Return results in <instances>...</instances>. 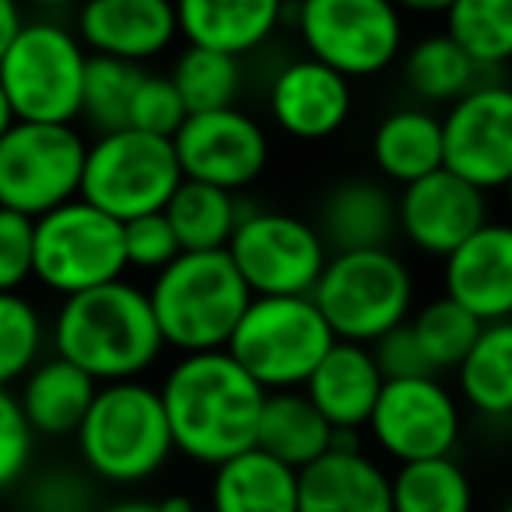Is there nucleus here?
Masks as SVG:
<instances>
[{
	"instance_id": "nucleus-1",
	"label": "nucleus",
	"mask_w": 512,
	"mask_h": 512,
	"mask_svg": "<svg viewBox=\"0 0 512 512\" xmlns=\"http://www.w3.org/2000/svg\"><path fill=\"white\" fill-rule=\"evenodd\" d=\"M158 397L169 421L172 446L186 460L221 467L256 449V428L267 393L228 351L179 355L165 372Z\"/></svg>"
},
{
	"instance_id": "nucleus-2",
	"label": "nucleus",
	"mask_w": 512,
	"mask_h": 512,
	"mask_svg": "<svg viewBox=\"0 0 512 512\" xmlns=\"http://www.w3.org/2000/svg\"><path fill=\"white\" fill-rule=\"evenodd\" d=\"M50 348L99 386H113L141 379L162 358L165 341L148 288L123 278L60 302L50 323Z\"/></svg>"
},
{
	"instance_id": "nucleus-3",
	"label": "nucleus",
	"mask_w": 512,
	"mask_h": 512,
	"mask_svg": "<svg viewBox=\"0 0 512 512\" xmlns=\"http://www.w3.org/2000/svg\"><path fill=\"white\" fill-rule=\"evenodd\" d=\"M148 302L165 348L179 355L225 351L249 309L246 281L228 253H179L148 285Z\"/></svg>"
},
{
	"instance_id": "nucleus-4",
	"label": "nucleus",
	"mask_w": 512,
	"mask_h": 512,
	"mask_svg": "<svg viewBox=\"0 0 512 512\" xmlns=\"http://www.w3.org/2000/svg\"><path fill=\"white\" fill-rule=\"evenodd\" d=\"M74 439L81 467L99 484L116 488L151 481L176 453L158 386L144 379L99 386Z\"/></svg>"
},
{
	"instance_id": "nucleus-5",
	"label": "nucleus",
	"mask_w": 512,
	"mask_h": 512,
	"mask_svg": "<svg viewBox=\"0 0 512 512\" xmlns=\"http://www.w3.org/2000/svg\"><path fill=\"white\" fill-rule=\"evenodd\" d=\"M88 50L60 18L32 15L0 57V88L15 120L78 123Z\"/></svg>"
},
{
	"instance_id": "nucleus-6",
	"label": "nucleus",
	"mask_w": 512,
	"mask_h": 512,
	"mask_svg": "<svg viewBox=\"0 0 512 512\" xmlns=\"http://www.w3.org/2000/svg\"><path fill=\"white\" fill-rule=\"evenodd\" d=\"M313 302L337 341L372 348L414 316V274L397 249L337 253L323 267Z\"/></svg>"
},
{
	"instance_id": "nucleus-7",
	"label": "nucleus",
	"mask_w": 512,
	"mask_h": 512,
	"mask_svg": "<svg viewBox=\"0 0 512 512\" xmlns=\"http://www.w3.org/2000/svg\"><path fill=\"white\" fill-rule=\"evenodd\" d=\"M334 344L313 299H253L225 351L264 393H288L306 390Z\"/></svg>"
},
{
	"instance_id": "nucleus-8",
	"label": "nucleus",
	"mask_w": 512,
	"mask_h": 512,
	"mask_svg": "<svg viewBox=\"0 0 512 512\" xmlns=\"http://www.w3.org/2000/svg\"><path fill=\"white\" fill-rule=\"evenodd\" d=\"M183 183L172 141L137 130H113L88 141L81 200L120 225L144 214H162Z\"/></svg>"
},
{
	"instance_id": "nucleus-9",
	"label": "nucleus",
	"mask_w": 512,
	"mask_h": 512,
	"mask_svg": "<svg viewBox=\"0 0 512 512\" xmlns=\"http://www.w3.org/2000/svg\"><path fill=\"white\" fill-rule=\"evenodd\" d=\"M225 253L253 299H313L330 260L313 221L271 207H242Z\"/></svg>"
},
{
	"instance_id": "nucleus-10",
	"label": "nucleus",
	"mask_w": 512,
	"mask_h": 512,
	"mask_svg": "<svg viewBox=\"0 0 512 512\" xmlns=\"http://www.w3.org/2000/svg\"><path fill=\"white\" fill-rule=\"evenodd\" d=\"M88 141L74 123H22L0 137V207L43 218L81 197Z\"/></svg>"
},
{
	"instance_id": "nucleus-11",
	"label": "nucleus",
	"mask_w": 512,
	"mask_h": 512,
	"mask_svg": "<svg viewBox=\"0 0 512 512\" xmlns=\"http://www.w3.org/2000/svg\"><path fill=\"white\" fill-rule=\"evenodd\" d=\"M295 18L306 53L341 78H376L404 53V15L386 0H306Z\"/></svg>"
},
{
	"instance_id": "nucleus-12",
	"label": "nucleus",
	"mask_w": 512,
	"mask_h": 512,
	"mask_svg": "<svg viewBox=\"0 0 512 512\" xmlns=\"http://www.w3.org/2000/svg\"><path fill=\"white\" fill-rule=\"evenodd\" d=\"M123 274V225L99 207L78 197L36 218V281L60 302L123 281Z\"/></svg>"
},
{
	"instance_id": "nucleus-13",
	"label": "nucleus",
	"mask_w": 512,
	"mask_h": 512,
	"mask_svg": "<svg viewBox=\"0 0 512 512\" xmlns=\"http://www.w3.org/2000/svg\"><path fill=\"white\" fill-rule=\"evenodd\" d=\"M463 432L460 397L439 376L386 383L369 418V435L397 467L453 456Z\"/></svg>"
},
{
	"instance_id": "nucleus-14",
	"label": "nucleus",
	"mask_w": 512,
	"mask_h": 512,
	"mask_svg": "<svg viewBox=\"0 0 512 512\" xmlns=\"http://www.w3.org/2000/svg\"><path fill=\"white\" fill-rule=\"evenodd\" d=\"M446 169L481 193L512 183V85L481 81L442 116Z\"/></svg>"
},
{
	"instance_id": "nucleus-15",
	"label": "nucleus",
	"mask_w": 512,
	"mask_h": 512,
	"mask_svg": "<svg viewBox=\"0 0 512 512\" xmlns=\"http://www.w3.org/2000/svg\"><path fill=\"white\" fill-rule=\"evenodd\" d=\"M183 179L218 186L225 193H242L264 176L271 162V137L256 116L235 109L186 116L172 137Z\"/></svg>"
},
{
	"instance_id": "nucleus-16",
	"label": "nucleus",
	"mask_w": 512,
	"mask_h": 512,
	"mask_svg": "<svg viewBox=\"0 0 512 512\" xmlns=\"http://www.w3.org/2000/svg\"><path fill=\"white\" fill-rule=\"evenodd\" d=\"M481 225H488V193L439 169L397 193V228L418 253L446 260Z\"/></svg>"
},
{
	"instance_id": "nucleus-17",
	"label": "nucleus",
	"mask_w": 512,
	"mask_h": 512,
	"mask_svg": "<svg viewBox=\"0 0 512 512\" xmlns=\"http://www.w3.org/2000/svg\"><path fill=\"white\" fill-rule=\"evenodd\" d=\"M446 299L463 306L481 327L512 320V225L488 221L453 256L442 260Z\"/></svg>"
},
{
	"instance_id": "nucleus-18",
	"label": "nucleus",
	"mask_w": 512,
	"mask_h": 512,
	"mask_svg": "<svg viewBox=\"0 0 512 512\" xmlns=\"http://www.w3.org/2000/svg\"><path fill=\"white\" fill-rule=\"evenodd\" d=\"M74 32L92 57L141 67L176 43L179 18L165 0H92L78 11Z\"/></svg>"
},
{
	"instance_id": "nucleus-19",
	"label": "nucleus",
	"mask_w": 512,
	"mask_h": 512,
	"mask_svg": "<svg viewBox=\"0 0 512 512\" xmlns=\"http://www.w3.org/2000/svg\"><path fill=\"white\" fill-rule=\"evenodd\" d=\"M355 92L330 67L302 57L285 64L267 88V113L295 141H327L348 123Z\"/></svg>"
},
{
	"instance_id": "nucleus-20",
	"label": "nucleus",
	"mask_w": 512,
	"mask_h": 512,
	"mask_svg": "<svg viewBox=\"0 0 512 512\" xmlns=\"http://www.w3.org/2000/svg\"><path fill=\"white\" fill-rule=\"evenodd\" d=\"M316 232L330 256L337 253H369V249H393L397 228V193L383 179H341L323 193Z\"/></svg>"
},
{
	"instance_id": "nucleus-21",
	"label": "nucleus",
	"mask_w": 512,
	"mask_h": 512,
	"mask_svg": "<svg viewBox=\"0 0 512 512\" xmlns=\"http://www.w3.org/2000/svg\"><path fill=\"white\" fill-rule=\"evenodd\" d=\"M383 386L386 379L372 358V348L337 341L320 362V369L309 376L302 393L313 400V407L334 432L358 435L362 428H369Z\"/></svg>"
},
{
	"instance_id": "nucleus-22",
	"label": "nucleus",
	"mask_w": 512,
	"mask_h": 512,
	"mask_svg": "<svg viewBox=\"0 0 512 512\" xmlns=\"http://www.w3.org/2000/svg\"><path fill=\"white\" fill-rule=\"evenodd\" d=\"M299 512H393L390 474L365 449H330L299 470Z\"/></svg>"
},
{
	"instance_id": "nucleus-23",
	"label": "nucleus",
	"mask_w": 512,
	"mask_h": 512,
	"mask_svg": "<svg viewBox=\"0 0 512 512\" xmlns=\"http://www.w3.org/2000/svg\"><path fill=\"white\" fill-rule=\"evenodd\" d=\"M288 11L274 0H183L176 8L186 46L242 60L281 29Z\"/></svg>"
},
{
	"instance_id": "nucleus-24",
	"label": "nucleus",
	"mask_w": 512,
	"mask_h": 512,
	"mask_svg": "<svg viewBox=\"0 0 512 512\" xmlns=\"http://www.w3.org/2000/svg\"><path fill=\"white\" fill-rule=\"evenodd\" d=\"M95 393H99L95 379H88L64 358L46 355L18 386V404L36 435L67 439V435H78Z\"/></svg>"
},
{
	"instance_id": "nucleus-25",
	"label": "nucleus",
	"mask_w": 512,
	"mask_h": 512,
	"mask_svg": "<svg viewBox=\"0 0 512 512\" xmlns=\"http://www.w3.org/2000/svg\"><path fill=\"white\" fill-rule=\"evenodd\" d=\"M372 162L386 183H397L400 190L432 172L446 169L442 151V116L428 113L425 106L393 109L379 120L372 134Z\"/></svg>"
},
{
	"instance_id": "nucleus-26",
	"label": "nucleus",
	"mask_w": 512,
	"mask_h": 512,
	"mask_svg": "<svg viewBox=\"0 0 512 512\" xmlns=\"http://www.w3.org/2000/svg\"><path fill=\"white\" fill-rule=\"evenodd\" d=\"M211 512H299V470L249 449L214 467Z\"/></svg>"
},
{
	"instance_id": "nucleus-27",
	"label": "nucleus",
	"mask_w": 512,
	"mask_h": 512,
	"mask_svg": "<svg viewBox=\"0 0 512 512\" xmlns=\"http://www.w3.org/2000/svg\"><path fill=\"white\" fill-rule=\"evenodd\" d=\"M256 449L292 470H306L334 449V428L302 390L267 393L256 428Z\"/></svg>"
},
{
	"instance_id": "nucleus-28",
	"label": "nucleus",
	"mask_w": 512,
	"mask_h": 512,
	"mask_svg": "<svg viewBox=\"0 0 512 512\" xmlns=\"http://www.w3.org/2000/svg\"><path fill=\"white\" fill-rule=\"evenodd\" d=\"M456 393L481 418H512V320L481 327V337L456 369Z\"/></svg>"
},
{
	"instance_id": "nucleus-29",
	"label": "nucleus",
	"mask_w": 512,
	"mask_h": 512,
	"mask_svg": "<svg viewBox=\"0 0 512 512\" xmlns=\"http://www.w3.org/2000/svg\"><path fill=\"white\" fill-rule=\"evenodd\" d=\"M162 214L169 218L183 253H221L232 242L242 204L235 193L183 179Z\"/></svg>"
},
{
	"instance_id": "nucleus-30",
	"label": "nucleus",
	"mask_w": 512,
	"mask_h": 512,
	"mask_svg": "<svg viewBox=\"0 0 512 512\" xmlns=\"http://www.w3.org/2000/svg\"><path fill=\"white\" fill-rule=\"evenodd\" d=\"M484 74L470 64V57L446 36H425L404 53V85L425 106H453L467 92H474Z\"/></svg>"
},
{
	"instance_id": "nucleus-31",
	"label": "nucleus",
	"mask_w": 512,
	"mask_h": 512,
	"mask_svg": "<svg viewBox=\"0 0 512 512\" xmlns=\"http://www.w3.org/2000/svg\"><path fill=\"white\" fill-rule=\"evenodd\" d=\"M446 36L481 74L512 64V0H449Z\"/></svg>"
},
{
	"instance_id": "nucleus-32",
	"label": "nucleus",
	"mask_w": 512,
	"mask_h": 512,
	"mask_svg": "<svg viewBox=\"0 0 512 512\" xmlns=\"http://www.w3.org/2000/svg\"><path fill=\"white\" fill-rule=\"evenodd\" d=\"M390 484L393 512H474V484L453 456L404 463Z\"/></svg>"
},
{
	"instance_id": "nucleus-33",
	"label": "nucleus",
	"mask_w": 512,
	"mask_h": 512,
	"mask_svg": "<svg viewBox=\"0 0 512 512\" xmlns=\"http://www.w3.org/2000/svg\"><path fill=\"white\" fill-rule=\"evenodd\" d=\"M169 78L190 116L235 109V102L242 95V60L186 46L176 57V64H172Z\"/></svg>"
},
{
	"instance_id": "nucleus-34",
	"label": "nucleus",
	"mask_w": 512,
	"mask_h": 512,
	"mask_svg": "<svg viewBox=\"0 0 512 512\" xmlns=\"http://www.w3.org/2000/svg\"><path fill=\"white\" fill-rule=\"evenodd\" d=\"M411 330L418 337V348L425 355L428 369L439 372H456L460 362L470 355L474 341L481 337V323L467 313L463 306H456L453 299L439 295V299L425 302L421 309H414Z\"/></svg>"
},
{
	"instance_id": "nucleus-35",
	"label": "nucleus",
	"mask_w": 512,
	"mask_h": 512,
	"mask_svg": "<svg viewBox=\"0 0 512 512\" xmlns=\"http://www.w3.org/2000/svg\"><path fill=\"white\" fill-rule=\"evenodd\" d=\"M50 348L39 306L25 292L0 295V386H15L36 369Z\"/></svg>"
},
{
	"instance_id": "nucleus-36",
	"label": "nucleus",
	"mask_w": 512,
	"mask_h": 512,
	"mask_svg": "<svg viewBox=\"0 0 512 512\" xmlns=\"http://www.w3.org/2000/svg\"><path fill=\"white\" fill-rule=\"evenodd\" d=\"M144 78V67L123 64V60L92 57L88 53V71H85V92H81V120L92 123L95 137L113 134V130H127L130 120V102Z\"/></svg>"
},
{
	"instance_id": "nucleus-37",
	"label": "nucleus",
	"mask_w": 512,
	"mask_h": 512,
	"mask_svg": "<svg viewBox=\"0 0 512 512\" xmlns=\"http://www.w3.org/2000/svg\"><path fill=\"white\" fill-rule=\"evenodd\" d=\"M99 481L85 467L57 463L22 481V512H99Z\"/></svg>"
},
{
	"instance_id": "nucleus-38",
	"label": "nucleus",
	"mask_w": 512,
	"mask_h": 512,
	"mask_svg": "<svg viewBox=\"0 0 512 512\" xmlns=\"http://www.w3.org/2000/svg\"><path fill=\"white\" fill-rule=\"evenodd\" d=\"M186 106L179 99L176 85H172L169 74H151L144 71L141 85L134 92V102H130V120L127 130H137V134H151V137H172L179 134V127L186 123Z\"/></svg>"
},
{
	"instance_id": "nucleus-39",
	"label": "nucleus",
	"mask_w": 512,
	"mask_h": 512,
	"mask_svg": "<svg viewBox=\"0 0 512 512\" xmlns=\"http://www.w3.org/2000/svg\"><path fill=\"white\" fill-rule=\"evenodd\" d=\"M36 456V432L25 421L18 393L0 386V491L18 488L29 477Z\"/></svg>"
},
{
	"instance_id": "nucleus-40",
	"label": "nucleus",
	"mask_w": 512,
	"mask_h": 512,
	"mask_svg": "<svg viewBox=\"0 0 512 512\" xmlns=\"http://www.w3.org/2000/svg\"><path fill=\"white\" fill-rule=\"evenodd\" d=\"M123 253H127V271H144L155 278L183 249L165 214H144L123 225Z\"/></svg>"
},
{
	"instance_id": "nucleus-41",
	"label": "nucleus",
	"mask_w": 512,
	"mask_h": 512,
	"mask_svg": "<svg viewBox=\"0 0 512 512\" xmlns=\"http://www.w3.org/2000/svg\"><path fill=\"white\" fill-rule=\"evenodd\" d=\"M36 281V221L0 207V295Z\"/></svg>"
},
{
	"instance_id": "nucleus-42",
	"label": "nucleus",
	"mask_w": 512,
	"mask_h": 512,
	"mask_svg": "<svg viewBox=\"0 0 512 512\" xmlns=\"http://www.w3.org/2000/svg\"><path fill=\"white\" fill-rule=\"evenodd\" d=\"M372 358H376L379 372H383L386 383H397V379H425V376H435L428 369L425 355L418 348V337L411 330V320L404 327L390 330L386 337H379L372 344Z\"/></svg>"
},
{
	"instance_id": "nucleus-43",
	"label": "nucleus",
	"mask_w": 512,
	"mask_h": 512,
	"mask_svg": "<svg viewBox=\"0 0 512 512\" xmlns=\"http://www.w3.org/2000/svg\"><path fill=\"white\" fill-rule=\"evenodd\" d=\"M22 22H25L22 8L11 4V0H0V57L8 53L11 39H15V32L22 29Z\"/></svg>"
},
{
	"instance_id": "nucleus-44",
	"label": "nucleus",
	"mask_w": 512,
	"mask_h": 512,
	"mask_svg": "<svg viewBox=\"0 0 512 512\" xmlns=\"http://www.w3.org/2000/svg\"><path fill=\"white\" fill-rule=\"evenodd\" d=\"M99 512H162L155 498H116V502H102Z\"/></svg>"
},
{
	"instance_id": "nucleus-45",
	"label": "nucleus",
	"mask_w": 512,
	"mask_h": 512,
	"mask_svg": "<svg viewBox=\"0 0 512 512\" xmlns=\"http://www.w3.org/2000/svg\"><path fill=\"white\" fill-rule=\"evenodd\" d=\"M11 127H15V113H11V106H8V95H4V88H0V137L8 134Z\"/></svg>"
},
{
	"instance_id": "nucleus-46",
	"label": "nucleus",
	"mask_w": 512,
	"mask_h": 512,
	"mask_svg": "<svg viewBox=\"0 0 512 512\" xmlns=\"http://www.w3.org/2000/svg\"><path fill=\"white\" fill-rule=\"evenodd\" d=\"M502 512H512V502H509V505H505V509H502Z\"/></svg>"
},
{
	"instance_id": "nucleus-47",
	"label": "nucleus",
	"mask_w": 512,
	"mask_h": 512,
	"mask_svg": "<svg viewBox=\"0 0 512 512\" xmlns=\"http://www.w3.org/2000/svg\"><path fill=\"white\" fill-rule=\"evenodd\" d=\"M509 204H512V183H509Z\"/></svg>"
},
{
	"instance_id": "nucleus-48",
	"label": "nucleus",
	"mask_w": 512,
	"mask_h": 512,
	"mask_svg": "<svg viewBox=\"0 0 512 512\" xmlns=\"http://www.w3.org/2000/svg\"><path fill=\"white\" fill-rule=\"evenodd\" d=\"M197 512H211V509H200V505H197Z\"/></svg>"
},
{
	"instance_id": "nucleus-49",
	"label": "nucleus",
	"mask_w": 512,
	"mask_h": 512,
	"mask_svg": "<svg viewBox=\"0 0 512 512\" xmlns=\"http://www.w3.org/2000/svg\"><path fill=\"white\" fill-rule=\"evenodd\" d=\"M0 512H4V502H0Z\"/></svg>"
}]
</instances>
